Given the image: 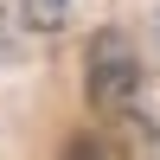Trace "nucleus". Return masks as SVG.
Masks as SVG:
<instances>
[{"mask_svg":"<svg viewBox=\"0 0 160 160\" xmlns=\"http://www.w3.org/2000/svg\"><path fill=\"white\" fill-rule=\"evenodd\" d=\"M26 7L38 13V26H58L64 13H71V0H26Z\"/></svg>","mask_w":160,"mask_h":160,"instance_id":"2","label":"nucleus"},{"mask_svg":"<svg viewBox=\"0 0 160 160\" xmlns=\"http://www.w3.org/2000/svg\"><path fill=\"white\" fill-rule=\"evenodd\" d=\"M83 83H90V102L96 109H122V102L141 96V58L122 32H96L83 51Z\"/></svg>","mask_w":160,"mask_h":160,"instance_id":"1","label":"nucleus"}]
</instances>
